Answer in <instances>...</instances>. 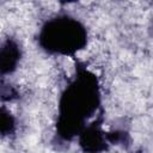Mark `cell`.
I'll return each instance as SVG.
<instances>
[{
  "mask_svg": "<svg viewBox=\"0 0 153 153\" xmlns=\"http://www.w3.org/2000/svg\"><path fill=\"white\" fill-rule=\"evenodd\" d=\"M79 145L85 152H102L108 149L105 133L100 129L99 121H94L84 128L79 134Z\"/></svg>",
  "mask_w": 153,
  "mask_h": 153,
  "instance_id": "cell-3",
  "label": "cell"
},
{
  "mask_svg": "<svg viewBox=\"0 0 153 153\" xmlns=\"http://www.w3.org/2000/svg\"><path fill=\"white\" fill-rule=\"evenodd\" d=\"M100 94L96 76L79 68L75 79L66 87L60 99L56 130L61 139L71 141L84 130L86 121L97 112Z\"/></svg>",
  "mask_w": 153,
  "mask_h": 153,
  "instance_id": "cell-1",
  "label": "cell"
},
{
  "mask_svg": "<svg viewBox=\"0 0 153 153\" xmlns=\"http://www.w3.org/2000/svg\"><path fill=\"white\" fill-rule=\"evenodd\" d=\"M20 57L22 51L18 43L13 38H6L0 48V73L2 78L17 69Z\"/></svg>",
  "mask_w": 153,
  "mask_h": 153,
  "instance_id": "cell-4",
  "label": "cell"
},
{
  "mask_svg": "<svg viewBox=\"0 0 153 153\" xmlns=\"http://www.w3.org/2000/svg\"><path fill=\"white\" fill-rule=\"evenodd\" d=\"M16 131V118L5 106H1V136H10Z\"/></svg>",
  "mask_w": 153,
  "mask_h": 153,
  "instance_id": "cell-5",
  "label": "cell"
},
{
  "mask_svg": "<svg viewBox=\"0 0 153 153\" xmlns=\"http://www.w3.org/2000/svg\"><path fill=\"white\" fill-rule=\"evenodd\" d=\"M38 43L49 54L73 56L87 44L86 27L75 18L57 16L41 27Z\"/></svg>",
  "mask_w": 153,
  "mask_h": 153,
  "instance_id": "cell-2",
  "label": "cell"
},
{
  "mask_svg": "<svg viewBox=\"0 0 153 153\" xmlns=\"http://www.w3.org/2000/svg\"><path fill=\"white\" fill-rule=\"evenodd\" d=\"M61 4H72V2H76L78 0H59Z\"/></svg>",
  "mask_w": 153,
  "mask_h": 153,
  "instance_id": "cell-8",
  "label": "cell"
},
{
  "mask_svg": "<svg viewBox=\"0 0 153 153\" xmlns=\"http://www.w3.org/2000/svg\"><path fill=\"white\" fill-rule=\"evenodd\" d=\"M18 96V91L16 90L14 86H12L11 84H5L4 79L1 80V100L2 102H11L17 99Z\"/></svg>",
  "mask_w": 153,
  "mask_h": 153,
  "instance_id": "cell-7",
  "label": "cell"
},
{
  "mask_svg": "<svg viewBox=\"0 0 153 153\" xmlns=\"http://www.w3.org/2000/svg\"><path fill=\"white\" fill-rule=\"evenodd\" d=\"M105 137H106V141L109 143H112V145H122V146H124L126 143L130 142L129 134L127 131H124V130H115V131L105 133Z\"/></svg>",
  "mask_w": 153,
  "mask_h": 153,
  "instance_id": "cell-6",
  "label": "cell"
}]
</instances>
